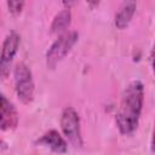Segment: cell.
Instances as JSON below:
<instances>
[{"label":"cell","mask_w":155,"mask_h":155,"mask_svg":"<svg viewBox=\"0 0 155 155\" xmlns=\"http://www.w3.org/2000/svg\"><path fill=\"white\" fill-rule=\"evenodd\" d=\"M143 102L144 85L139 80L131 81L121 94L115 116L116 126L122 134L128 136L137 130L143 109Z\"/></svg>","instance_id":"cell-1"},{"label":"cell","mask_w":155,"mask_h":155,"mask_svg":"<svg viewBox=\"0 0 155 155\" xmlns=\"http://www.w3.org/2000/svg\"><path fill=\"white\" fill-rule=\"evenodd\" d=\"M79 34L75 30L65 31L53 41L46 52V65L48 69H54L59 62H62L65 56L71 51L73 46L78 42Z\"/></svg>","instance_id":"cell-2"},{"label":"cell","mask_w":155,"mask_h":155,"mask_svg":"<svg viewBox=\"0 0 155 155\" xmlns=\"http://www.w3.org/2000/svg\"><path fill=\"white\" fill-rule=\"evenodd\" d=\"M13 84H15L16 93L21 99V102L24 104H29L34 99L35 85H34L31 70L25 63L19 62L16 64L13 69Z\"/></svg>","instance_id":"cell-3"},{"label":"cell","mask_w":155,"mask_h":155,"mask_svg":"<svg viewBox=\"0 0 155 155\" xmlns=\"http://www.w3.org/2000/svg\"><path fill=\"white\" fill-rule=\"evenodd\" d=\"M61 128L65 138L75 147H82V137L80 128V117L73 107L63 109L61 115Z\"/></svg>","instance_id":"cell-4"},{"label":"cell","mask_w":155,"mask_h":155,"mask_svg":"<svg viewBox=\"0 0 155 155\" xmlns=\"http://www.w3.org/2000/svg\"><path fill=\"white\" fill-rule=\"evenodd\" d=\"M19 44H21V36L15 30H11L6 35V38L2 42L1 57H0V74H1L2 79L7 78V75H8L10 64L18 51Z\"/></svg>","instance_id":"cell-5"},{"label":"cell","mask_w":155,"mask_h":155,"mask_svg":"<svg viewBox=\"0 0 155 155\" xmlns=\"http://www.w3.org/2000/svg\"><path fill=\"white\" fill-rule=\"evenodd\" d=\"M18 125V113L16 107L6 98L5 94H1L0 104V128L2 131L15 130Z\"/></svg>","instance_id":"cell-6"},{"label":"cell","mask_w":155,"mask_h":155,"mask_svg":"<svg viewBox=\"0 0 155 155\" xmlns=\"http://www.w3.org/2000/svg\"><path fill=\"white\" fill-rule=\"evenodd\" d=\"M38 144L45 145L57 154H65L67 149H68V144H67L65 139L56 130H50V131L45 132L38 139Z\"/></svg>","instance_id":"cell-7"},{"label":"cell","mask_w":155,"mask_h":155,"mask_svg":"<svg viewBox=\"0 0 155 155\" xmlns=\"http://www.w3.org/2000/svg\"><path fill=\"white\" fill-rule=\"evenodd\" d=\"M136 8H137L136 1H124L121 4L119 11L115 15V25L117 29H125L130 24L136 12Z\"/></svg>","instance_id":"cell-8"},{"label":"cell","mask_w":155,"mask_h":155,"mask_svg":"<svg viewBox=\"0 0 155 155\" xmlns=\"http://www.w3.org/2000/svg\"><path fill=\"white\" fill-rule=\"evenodd\" d=\"M71 22V12L68 8H63L59 11L52 19L51 23V33L52 34H63V31L69 27Z\"/></svg>","instance_id":"cell-9"},{"label":"cell","mask_w":155,"mask_h":155,"mask_svg":"<svg viewBox=\"0 0 155 155\" xmlns=\"http://www.w3.org/2000/svg\"><path fill=\"white\" fill-rule=\"evenodd\" d=\"M6 5H7V7H8V11H10V13H12V15H19L21 12H22V8H23V6H24V1H18V0H8V1H6Z\"/></svg>","instance_id":"cell-10"},{"label":"cell","mask_w":155,"mask_h":155,"mask_svg":"<svg viewBox=\"0 0 155 155\" xmlns=\"http://www.w3.org/2000/svg\"><path fill=\"white\" fill-rule=\"evenodd\" d=\"M151 65H153V71L155 74V44H154L153 50H151Z\"/></svg>","instance_id":"cell-11"},{"label":"cell","mask_w":155,"mask_h":155,"mask_svg":"<svg viewBox=\"0 0 155 155\" xmlns=\"http://www.w3.org/2000/svg\"><path fill=\"white\" fill-rule=\"evenodd\" d=\"M151 151L155 154V124H154V130H153V137H151Z\"/></svg>","instance_id":"cell-12"}]
</instances>
